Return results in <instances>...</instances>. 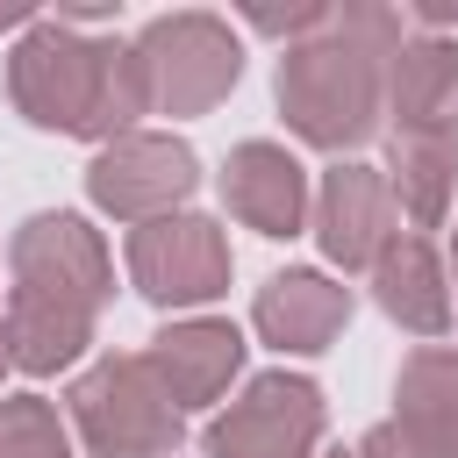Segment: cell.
I'll return each mask as SVG.
<instances>
[{"label": "cell", "instance_id": "obj_14", "mask_svg": "<svg viewBox=\"0 0 458 458\" xmlns=\"http://www.w3.org/2000/svg\"><path fill=\"white\" fill-rule=\"evenodd\" d=\"M394 429L415 458H458V351L422 344L394 379Z\"/></svg>", "mask_w": 458, "mask_h": 458}, {"label": "cell", "instance_id": "obj_21", "mask_svg": "<svg viewBox=\"0 0 458 458\" xmlns=\"http://www.w3.org/2000/svg\"><path fill=\"white\" fill-rule=\"evenodd\" d=\"M415 21L437 36V29H458V0H415Z\"/></svg>", "mask_w": 458, "mask_h": 458}, {"label": "cell", "instance_id": "obj_5", "mask_svg": "<svg viewBox=\"0 0 458 458\" xmlns=\"http://www.w3.org/2000/svg\"><path fill=\"white\" fill-rule=\"evenodd\" d=\"M7 272H14V301H50V308H79V315H100L114 293V265H107L100 229H86L64 208L29 215L7 236Z\"/></svg>", "mask_w": 458, "mask_h": 458}, {"label": "cell", "instance_id": "obj_20", "mask_svg": "<svg viewBox=\"0 0 458 458\" xmlns=\"http://www.w3.org/2000/svg\"><path fill=\"white\" fill-rule=\"evenodd\" d=\"M358 451H365V458H415V451L401 444V429H394V422H379V429H372V437H365Z\"/></svg>", "mask_w": 458, "mask_h": 458}, {"label": "cell", "instance_id": "obj_8", "mask_svg": "<svg viewBox=\"0 0 458 458\" xmlns=\"http://www.w3.org/2000/svg\"><path fill=\"white\" fill-rule=\"evenodd\" d=\"M200 186V157L179 143V136H157V129H129L114 143H100V157L86 165V193L100 215L114 222H157V215H179V200Z\"/></svg>", "mask_w": 458, "mask_h": 458}, {"label": "cell", "instance_id": "obj_18", "mask_svg": "<svg viewBox=\"0 0 458 458\" xmlns=\"http://www.w3.org/2000/svg\"><path fill=\"white\" fill-rule=\"evenodd\" d=\"M0 458H72V437L43 394H0Z\"/></svg>", "mask_w": 458, "mask_h": 458}, {"label": "cell", "instance_id": "obj_4", "mask_svg": "<svg viewBox=\"0 0 458 458\" xmlns=\"http://www.w3.org/2000/svg\"><path fill=\"white\" fill-rule=\"evenodd\" d=\"M136 64H143V86H150V114H208L243 79V50H236L229 21L208 14V7L157 14L136 36Z\"/></svg>", "mask_w": 458, "mask_h": 458}, {"label": "cell", "instance_id": "obj_13", "mask_svg": "<svg viewBox=\"0 0 458 458\" xmlns=\"http://www.w3.org/2000/svg\"><path fill=\"white\" fill-rule=\"evenodd\" d=\"M386 114L401 136H458V43L401 36L386 57Z\"/></svg>", "mask_w": 458, "mask_h": 458}, {"label": "cell", "instance_id": "obj_2", "mask_svg": "<svg viewBox=\"0 0 458 458\" xmlns=\"http://www.w3.org/2000/svg\"><path fill=\"white\" fill-rule=\"evenodd\" d=\"M7 93L36 129L114 143L150 114V86L136 64V43H100L72 21H29L7 50Z\"/></svg>", "mask_w": 458, "mask_h": 458}, {"label": "cell", "instance_id": "obj_22", "mask_svg": "<svg viewBox=\"0 0 458 458\" xmlns=\"http://www.w3.org/2000/svg\"><path fill=\"white\" fill-rule=\"evenodd\" d=\"M29 21H36L29 0H0V29H29Z\"/></svg>", "mask_w": 458, "mask_h": 458}, {"label": "cell", "instance_id": "obj_1", "mask_svg": "<svg viewBox=\"0 0 458 458\" xmlns=\"http://www.w3.org/2000/svg\"><path fill=\"white\" fill-rule=\"evenodd\" d=\"M401 50V14L372 0H344L322 14L308 43H286L279 57V114L315 150H358L379 136L386 114V57Z\"/></svg>", "mask_w": 458, "mask_h": 458}, {"label": "cell", "instance_id": "obj_3", "mask_svg": "<svg viewBox=\"0 0 458 458\" xmlns=\"http://www.w3.org/2000/svg\"><path fill=\"white\" fill-rule=\"evenodd\" d=\"M64 408H72V429H79V444L93 458H172L179 437H186V415L165 401L150 365L143 358H114V351L93 358L72 379Z\"/></svg>", "mask_w": 458, "mask_h": 458}, {"label": "cell", "instance_id": "obj_9", "mask_svg": "<svg viewBox=\"0 0 458 458\" xmlns=\"http://www.w3.org/2000/svg\"><path fill=\"white\" fill-rule=\"evenodd\" d=\"M308 215H315V243H322V258L344 265V272H372V258L401 236V229H394L386 179H379L372 165H351V157L322 172Z\"/></svg>", "mask_w": 458, "mask_h": 458}, {"label": "cell", "instance_id": "obj_10", "mask_svg": "<svg viewBox=\"0 0 458 458\" xmlns=\"http://www.w3.org/2000/svg\"><path fill=\"white\" fill-rule=\"evenodd\" d=\"M143 365H150V379L165 386V401H172L179 415L215 408V401L229 394V379L243 372V329H236V322H222V315L172 322V329H157V336H150Z\"/></svg>", "mask_w": 458, "mask_h": 458}, {"label": "cell", "instance_id": "obj_17", "mask_svg": "<svg viewBox=\"0 0 458 458\" xmlns=\"http://www.w3.org/2000/svg\"><path fill=\"white\" fill-rule=\"evenodd\" d=\"M93 322H100V315L50 308V301H14V293H7V315H0V329H7V365H21V372H36V379H50V372H64V365H79V358H86Z\"/></svg>", "mask_w": 458, "mask_h": 458}, {"label": "cell", "instance_id": "obj_11", "mask_svg": "<svg viewBox=\"0 0 458 458\" xmlns=\"http://www.w3.org/2000/svg\"><path fill=\"white\" fill-rule=\"evenodd\" d=\"M222 200L258 236H301L308 229V172L286 143H265V136L236 143L222 165Z\"/></svg>", "mask_w": 458, "mask_h": 458}, {"label": "cell", "instance_id": "obj_7", "mask_svg": "<svg viewBox=\"0 0 458 458\" xmlns=\"http://www.w3.org/2000/svg\"><path fill=\"white\" fill-rule=\"evenodd\" d=\"M322 386L301 372H258L215 422H208V458H315L322 444Z\"/></svg>", "mask_w": 458, "mask_h": 458}, {"label": "cell", "instance_id": "obj_23", "mask_svg": "<svg viewBox=\"0 0 458 458\" xmlns=\"http://www.w3.org/2000/svg\"><path fill=\"white\" fill-rule=\"evenodd\" d=\"M0 372H7V329H0Z\"/></svg>", "mask_w": 458, "mask_h": 458}, {"label": "cell", "instance_id": "obj_6", "mask_svg": "<svg viewBox=\"0 0 458 458\" xmlns=\"http://www.w3.org/2000/svg\"><path fill=\"white\" fill-rule=\"evenodd\" d=\"M229 272H236L229 236L208 215L179 208V215H157V222L129 229V279L157 308H200V301L229 293Z\"/></svg>", "mask_w": 458, "mask_h": 458}, {"label": "cell", "instance_id": "obj_25", "mask_svg": "<svg viewBox=\"0 0 458 458\" xmlns=\"http://www.w3.org/2000/svg\"><path fill=\"white\" fill-rule=\"evenodd\" d=\"M451 265H458V222H451Z\"/></svg>", "mask_w": 458, "mask_h": 458}, {"label": "cell", "instance_id": "obj_26", "mask_svg": "<svg viewBox=\"0 0 458 458\" xmlns=\"http://www.w3.org/2000/svg\"><path fill=\"white\" fill-rule=\"evenodd\" d=\"M451 315H458V308H451Z\"/></svg>", "mask_w": 458, "mask_h": 458}, {"label": "cell", "instance_id": "obj_19", "mask_svg": "<svg viewBox=\"0 0 458 458\" xmlns=\"http://www.w3.org/2000/svg\"><path fill=\"white\" fill-rule=\"evenodd\" d=\"M322 0H301V7H250V29H265V36H286V43H308L315 29H322Z\"/></svg>", "mask_w": 458, "mask_h": 458}, {"label": "cell", "instance_id": "obj_15", "mask_svg": "<svg viewBox=\"0 0 458 458\" xmlns=\"http://www.w3.org/2000/svg\"><path fill=\"white\" fill-rule=\"evenodd\" d=\"M372 301L415 336H444L451 329V279H444V258L422 236H394L372 258Z\"/></svg>", "mask_w": 458, "mask_h": 458}, {"label": "cell", "instance_id": "obj_12", "mask_svg": "<svg viewBox=\"0 0 458 458\" xmlns=\"http://www.w3.org/2000/svg\"><path fill=\"white\" fill-rule=\"evenodd\" d=\"M250 322H258V336H265L272 351L315 358V351H329V344L344 336V322H351V286H336L329 272H308V265L272 272V279L258 286V301H250Z\"/></svg>", "mask_w": 458, "mask_h": 458}, {"label": "cell", "instance_id": "obj_16", "mask_svg": "<svg viewBox=\"0 0 458 458\" xmlns=\"http://www.w3.org/2000/svg\"><path fill=\"white\" fill-rule=\"evenodd\" d=\"M379 179H386V200H401V215L415 229H437L458 193V136H401L394 129Z\"/></svg>", "mask_w": 458, "mask_h": 458}, {"label": "cell", "instance_id": "obj_24", "mask_svg": "<svg viewBox=\"0 0 458 458\" xmlns=\"http://www.w3.org/2000/svg\"><path fill=\"white\" fill-rule=\"evenodd\" d=\"M322 458H365V451H322Z\"/></svg>", "mask_w": 458, "mask_h": 458}]
</instances>
